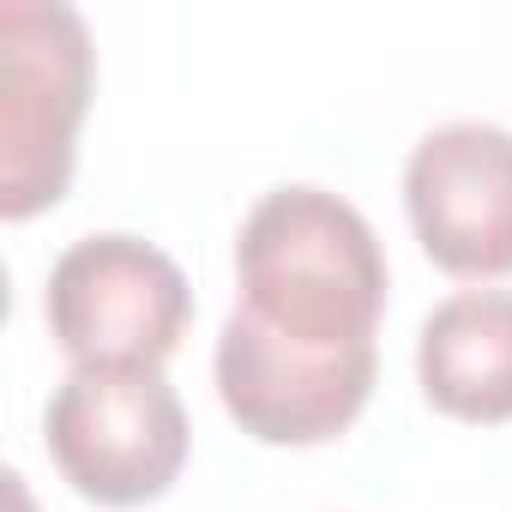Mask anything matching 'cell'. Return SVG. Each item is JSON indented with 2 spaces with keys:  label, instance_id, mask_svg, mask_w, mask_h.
I'll return each mask as SVG.
<instances>
[{
  "label": "cell",
  "instance_id": "obj_4",
  "mask_svg": "<svg viewBox=\"0 0 512 512\" xmlns=\"http://www.w3.org/2000/svg\"><path fill=\"white\" fill-rule=\"evenodd\" d=\"M43 314L73 368H163L193 320V290L163 247L85 235L55 260Z\"/></svg>",
  "mask_w": 512,
  "mask_h": 512
},
{
  "label": "cell",
  "instance_id": "obj_2",
  "mask_svg": "<svg viewBox=\"0 0 512 512\" xmlns=\"http://www.w3.org/2000/svg\"><path fill=\"white\" fill-rule=\"evenodd\" d=\"M91 31L61 0L0 7V217L25 223L73 181L79 121L91 109Z\"/></svg>",
  "mask_w": 512,
  "mask_h": 512
},
{
  "label": "cell",
  "instance_id": "obj_7",
  "mask_svg": "<svg viewBox=\"0 0 512 512\" xmlns=\"http://www.w3.org/2000/svg\"><path fill=\"white\" fill-rule=\"evenodd\" d=\"M422 392L440 416L512 422V290H458L422 320Z\"/></svg>",
  "mask_w": 512,
  "mask_h": 512
},
{
  "label": "cell",
  "instance_id": "obj_1",
  "mask_svg": "<svg viewBox=\"0 0 512 512\" xmlns=\"http://www.w3.org/2000/svg\"><path fill=\"white\" fill-rule=\"evenodd\" d=\"M241 314L296 344H374L386 308V253L368 217L326 187H278L235 241Z\"/></svg>",
  "mask_w": 512,
  "mask_h": 512
},
{
  "label": "cell",
  "instance_id": "obj_3",
  "mask_svg": "<svg viewBox=\"0 0 512 512\" xmlns=\"http://www.w3.org/2000/svg\"><path fill=\"white\" fill-rule=\"evenodd\" d=\"M49 458L97 506H145L187 464V410L163 368H73L43 416Z\"/></svg>",
  "mask_w": 512,
  "mask_h": 512
},
{
  "label": "cell",
  "instance_id": "obj_6",
  "mask_svg": "<svg viewBox=\"0 0 512 512\" xmlns=\"http://www.w3.org/2000/svg\"><path fill=\"white\" fill-rule=\"evenodd\" d=\"M422 253L452 278H512V133L488 121L434 127L404 163Z\"/></svg>",
  "mask_w": 512,
  "mask_h": 512
},
{
  "label": "cell",
  "instance_id": "obj_5",
  "mask_svg": "<svg viewBox=\"0 0 512 512\" xmlns=\"http://www.w3.org/2000/svg\"><path fill=\"white\" fill-rule=\"evenodd\" d=\"M211 368H217V398L241 434H253L260 446H320L362 416L380 374V350L296 344L235 308L217 332Z\"/></svg>",
  "mask_w": 512,
  "mask_h": 512
}]
</instances>
